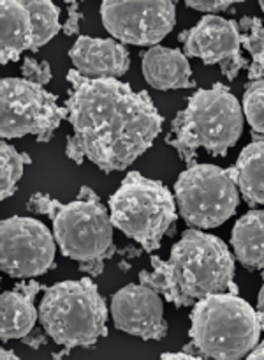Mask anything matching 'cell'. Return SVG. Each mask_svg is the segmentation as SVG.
Wrapping results in <instances>:
<instances>
[{
  "instance_id": "cell-1",
  "label": "cell",
  "mask_w": 264,
  "mask_h": 360,
  "mask_svg": "<svg viewBox=\"0 0 264 360\" xmlns=\"http://www.w3.org/2000/svg\"><path fill=\"white\" fill-rule=\"evenodd\" d=\"M65 101L72 134L65 154L76 165L90 159L103 172H121L154 145L164 119L147 90L120 79H92L67 72Z\"/></svg>"
},
{
  "instance_id": "cell-2",
  "label": "cell",
  "mask_w": 264,
  "mask_h": 360,
  "mask_svg": "<svg viewBox=\"0 0 264 360\" xmlns=\"http://www.w3.org/2000/svg\"><path fill=\"white\" fill-rule=\"evenodd\" d=\"M152 272L140 274L141 285L155 290L175 307L194 306L215 293H238L235 258L215 235L190 228L173 245L168 262L152 256Z\"/></svg>"
},
{
  "instance_id": "cell-3",
  "label": "cell",
  "mask_w": 264,
  "mask_h": 360,
  "mask_svg": "<svg viewBox=\"0 0 264 360\" xmlns=\"http://www.w3.org/2000/svg\"><path fill=\"white\" fill-rule=\"evenodd\" d=\"M242 133V105L227 86L215 83L211 89L197 90L189 99L173 120L166 141L190 166L199 148L224 158Z\"/></svg>"
},
{
  "instance_id": "cell-4",
  "label": "cell",
  "mask_w": 264,
  "mask_h": 360,
  "mask_svg": "<svg viewBox=\"0 0 264 360\" xmlns=\"http://www.w3.org/2000/svg\"><path fill=\"white\" fill-rule=\"evenodd\" d=\"M36 214H46L53 223V235L62 255L81 263H104L117 252L113 223L90 188L79 189L74 202L60 203L43 193H36L27 203Z\"/></svg>"
},
{
  "instance_id": "cell-5",
  "label": "cell",
  "mask_w": 264,
  "mask_h": 360,
  "mask_svg": "<svg viewBox=\"0 0 264 360\" xmlns=\"http://www.w3.org/2000/svg\"><path fill=\"white\" fill-rule=\"evenodd\" d=\"M264 323L238 293H215L194 304L190 313L192 346L204 359L238 360L260 339Z\"/></svg>"
},
{
  "instance_id": "cell-6",
  "label": "cell",
  "mask_w": 264,
  "mask_h": 360,
  "mask_svg": "<svg viewBox=\"0 0 264 360\" xmlns=\"http://www.w3.org/2000/svg\"><path fill=\"white\" fill-rule=\"evenodd\" d=\"M39 321L44 332L64 346V353L93 346L107 335L106 300L90 278L57 283L41 300Z\"/></svg>"
},
{
  "instance_id": "cell-7",
  "label": "cell",
  "mask_w": 264,
  "mask_h": 360,
  "mask_svg": "<svg viewBox=\"0 0 264 360\" xmlns=\"http://www.w3.org/2000/svg\"><path fill=\"white\" fill-rule=\"evenodd\" d=\"M110 217L114 228L152 252L176 221L175 198L162 182L131 172L110 198Z\"/></svg>"
},
{
  "instance_id": "cell-8",
  "label": "cell",
  "mask_w": 264,
  "mask_h": 360,
  "mask_svg": "<svg viewBox=\"0 0 264 360\" xmlns=\"http://www.w3.org/2000/svg\"><path fill=\"white\" fill-rule=\"evenodd\" d=\"M175 196L187 224L199 230L220 226L239 203L235 168L190 165L176 180Z\"/></svg>"
},
{
  "instance_id": "cell-9",
  "label": "cell",
  "mask_w": 264,
  "mask_h": 360,
  "mask_svg": "<svg viewBox=\"0 0 264 360\" xmlns=\"http://www.w3.org/2000/svg\"><path fill=\"white\" fill-rule=\"evenodd\" d=\"M67 119L57 96L25 78H4L0 83V136L2 140L34 134L37 141L51 140Z\"/></svg>"
},
{
  "instance_id": "cell-10",
  "label": "cell",
  "mask_w": 264,
  "mask_h": 360,
  "mask_svg": "<svg viewBox=\"0 0 264 360\" xmlns=\"http://www.w3.org/2000/svg\"><path fill=\"white\" fill-rule=\"evenodd\" d=\"M55 235L41 221L15 216L0 224V266L16 279L39 278L55 266Z\"/></svg>"
},
{
  "instance_id": "cell-11",
  "label": "cell",
  "mask_w": 264,
  "mask_h": 360,
  "mask_svg": "<svg viewBox=\"0 0 264 360\" xmlns=\"http://www.w3.org/2000/svg\"><path fill=\"white\" fill-rule=\"evenodd\" d=\"M100 16L114 39L136 46H157L176 22L175 2L169 0H106Z\"/></svg>"
},
{
  "instance_id": "cell-12",
  "label": "cell",
  "mask_w": 264,
  "mask_h": 360,
  "mask_svg": "<svg viewBox=\"0 0 264 360\" xmlns=\"http://www.w3.org/2000/svg\"><path fill=\"white\" fill-rule=\"evenodd\" d=\"M178 39L183 43V53L201 58L206 65L218 64L229 79H235L239 69L250 68L239 55L242 34L238 23L232 20L206 15L192 29L180 34Z\"/></svg>"
},
{
  "instance_id": "cell-13",
  "label": "cell",
  "mask_w": 264,
  "mask_h": 360,
  "mask_svg": "<svg viewBox=\"0 0 264 360\" xmlns=\"http://www.w3.org/2000/svg\"><path fill=\"white\" fill-rule=\"evenodd\" d=\"M111 316L118 330L145 341H159L168 335L164 304L155 290L145 285H127L111 299Z\"/></svg>"
},
{
  "instance_id": "cell-14",
  "label": "cell",
  "mask_w": 264,
  "mask_h": 360,
  "mask_svg": "<svg viewBox=\"0 0 264 360\" xmlns=\"http://www.w3.org/2000/svg\"><path fill=\"white\" fill-rule=\"evenodd\" d=\"M74 69L92 79H118L128 71L127 48L114 39L79 36L69 50Z\"/></svg>"
},
{
  "instance_id": "cell-15",
  "label": "cell",
  "mask_w": 264,
  "mask_h": 360,
  "mask_svg": "<svg viewBox=\"0 0 264 360\" xmlns=\"http://www.w3.org/2000/svg\"><path fill=\"white\" fill-rule=\"evenodd\" d=\"M41 290H46L41 283L23 281L18 283L11 292L2 293L0 299V335L2 342L11 339H23L36 327L37 313L34 300Z\"/></svg>"
},
{
  "instance_id": "cell-16",
  "label": "cell",
  "mask_w": 264,
  "mask_h": 360,
  "mask_svg": "<svg viewBox=\"0 0 264 360\" xmlns=\"http://www.w3.org/2000/svg\"><path fill=\"white\" fill-rule=\"evenodd\" d=\"M141 65L145 79L157 90L192 89L196 85L187 55L175 48L152 46L143 53Z\"/></svg>"
},
{
  "instance_id": "cell-17",
  "label": "cell",
  "mask_w": 264,
  "mask_h": 360,
  "mask_svg": "<svg viewBox=\"0 0 264 360\" xmlns=\"http://www.w3.org/2000/svg\"><path fill=\"white\" fill-rule=\"evenodd\" d=\"M32 46V23L25 4L20 0H2L0 4V62L20 60Z\"/></svg>"
},
{
  "instance_id": "cell-18",
  "label": "cell",
  "mask_w": 264,
  "mask_h": 360,
  "mask_svg": "<svg viewBox=\"0 0 264 360\" xmlns=\"http://www.w3.org/2000/svg\"><path fill=\"white\" fill-rule=\"evenodd\" d=\"M236 259L249 270L264 269V210H250L232 226Z\"/></svg>"
},
{
  "instance_id": "cell-19",
  "label": "cell",
  "mask_w": 264,
  "mask_h": 360,
  "mask_svg": "<svg viewBox=\"0 0 264 360\" xmlns=\"http://www.w3.org/2000/svg\"><path fill=\"white\" fill-rule=\"evenodd\" d=\"M232 168L243 200L252 207H264V140L246 145Z\"/></svg>"
},
{
  "instance_id": "cell-20",
  "label": "cell",
  "mask_w": 264,
  "mask_h": 360,
  "mask_svg": "<svg viewBox=\"0 0 264 360\" xmlns=\"http://www.w3.org/2000/svg\"><path fill=\"white\" fill-rule=\"evenodd\" d=\"M32 23V46L30 51H37L50 43L60 32V9L50 0H27L23 2Z\"/></svg>"
},
{
  "instance_id": "cell-21",
  "label": "cell",
  "mask_w": 264,
  "mask_h": 360,
  "mask_svg": "<svg viewBox=\"0 0 264 360\" xmlns=\"http://www.w3.org/2000/svg\"><path fill=\"white\" fill-rule=\"evenodd\" d=\"M238 27L243 48L252 55L249 82L264 79V23L259 18H243Z\"/></svg>"
},
{
  "instance_id": "cell-22",
  "label": "cell",
  "mask_w": 264,
  "mask_h": 360,
  "mask_svg": "<svg viewBox=\"0 0 264 360\" xmlns=\"http://www.w3.org/2000/svg\"><path fill=\"white\" fill-rule=\"evenodd\" d=\"M32 159L16 150L13 145L2 140L0 143V198L6 200L15 195L16 186L23 175V169Z\"/></svg>"
},
{
  "instance_id": "cell-23",
  "label": "cell",
  "mask_w": 264,
  "mask_h": 360,
  "mask_svg": "<svg viewBox=\"0 0 264 360\" xmlns=\"http://www.w3.org/2000/svg\"><path fill=\"white\" fill-rule=\"evenodd\" d=\"M243 115L249 120L253 138L264 136V79L250 82L243 94Z\"/></svg>"
},
{
  "instance_id": "cell-24",
  "label": "cell",
  "mask_w": 264,
  "mask_h": 360,
  "mask_svg": "<svg viewBox=\"0 0 264 360\" xmlns=\"http://www.w3.org/2000/svg\"><path fill=\"white\" fill-rule=\"evenodd\" d=\"M22 75L25 79L41 86L48 85L51 82L50 64L46 60H36L34 57H25L22 64Z\"/></svg>"
},
{
  "instance_id": "cell-25",
  "label": "cell",
  "mask_w": 264,
  "mask_h": 360,
  "mask_svg": "<svg viewBox=\"0 0 264 360\" xmlns=\"http://www.w3.org/2000/svg\"><path fill=\"white\" fill-rule=\"evenodd\" d=\"M232 4H235L232 0H189V2H187V8L211 15V13L225 11V9L231 8Z\"/></svg>"
},
{
  "instance_id": "cell-26",
  "label": "cell",
  "mask_w": 264,
  "mask_h": 360,
  "mask_svg": "<svg viewBox=\"0 0 264 360\" xmlns=\"http://www.w3.org/2000/svg\"><path fill=\"white\" fill-rule=\"evenodd\" d=\"M67 20H65V23L62 25V32H64L65 36H76V34L79 32V23H81L83 20V13L79 11L78 2H67Z\"/></svg>"
},
{
  "instance_id": "cell-27",
  "label": "cell",
  "mask_w": 264,
  "mask_h": 360,
  "mask_svg": "<svg viewBox=\"0 0 264 360\" xmlns=\"http://www.w3.org/2000/svg\"><path fill=\"white\" fill-rule=\"evenodd\" d=\"M22 341L25 342V345L32 346L34 349H37L41 345H44V342H46V338H44L43 332H39V330L34 332V330H32L29 335H25V338H23Z\"/></svg>"
},
{
  "instance_id": "cell-28",
  "label": "cell",
  "mask_w": 264,
  "mask_h": 360,
  "mask_svg": "<svg viewBox=\"0 0 264 360\" xmlns=\"http://www.w3.org/2000/svg\"><path fill=\"white\" fill-rule=\"evenodd\" d=\"M162 359H183V360H192V359H197L196 355H192V353H187V352H176V353H162Z\"/></svg>"
},
{
  "instance_id": "cell-29",
  "label": "cell",
  "mask_w": 264,
  "mask_h": 360,
  "mask_svg": "<svg viewBox=\"0 0 264 360\" xmlns=\"http://www.w3.org/2000/svg\"><path fill=\"white\" fill-rule=\"evenodd\" d=\"M246 356L252 360H264V342H260L259 346H256V348H253Z\"/></svg>"
},
{
  "instance_id": "cell-30",
  "label": "cell",
  "mask_w": 264,
  "mask_h": 360,
  "mask_svg": "<svg viewBox=\"0 0 264 360\" xmlns=\"http://www.w3.org/2000/svg\"><path fill=\"white\" fill-rule=\"evenodd\" d=\"M257 314H259L260 321L264 323V283H263V288L259 292V299H257Z\"/></svg>"
},
{
  "instance_id": "cell-31",
  "label": "cell",
  "mask_w": 264,
  "mask_h": 360,
  "mask_svg": "<svg viewBox=\"0 0 264 360\" xmlns=\"http://www.w3.org/2000/svg\"><path fill=\"white\" fill-rule=\"evenodd\" d=\"M0 359H2V360H8V359L18 360V355H16L15 352H9V349L2 348V349H0Z\"/></svg>"
},
{
  "instance_id": "cell-32",
  "label": "cell",
  "mask_w": 264,
  "mask_h": 360,
  "mask_svg": "<svg viewBox=\"0 0 264 360\" xmlns=\"http://www.w3.org/2000/svg\"><path fill=\"white\" fill-rule=\"evenodd\" d=\"M259 6H260V9H263V13H264V2H260Z\"/></svg>"
},
{
  "instance_id": "cell-33",
  "label": "cell",
  "mask_w": 264,
  "mask_h": 360,
  "mask_svg": "<svg viewBox=\"0 0 264 360\" xmlns=\"http://www.w3.org/2000/svg\"><path fill=\"white\" fill-rule=\"evenodd\" d=\"M263 279H264V274H263Z\"/></svg>"
}]
</instances>
